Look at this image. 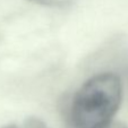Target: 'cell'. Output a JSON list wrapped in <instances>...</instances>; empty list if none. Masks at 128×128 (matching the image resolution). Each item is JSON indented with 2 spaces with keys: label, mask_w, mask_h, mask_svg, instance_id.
Wrapping results in <instances>:
<instances>
[{
  "label": "cell",
  "mask_w": 128,
  "mask_h": 128,
  "mask_svg": "<svg viewBox=\"0 0 128 128\" xmlns=\"http://www.w3.org/2000/svg\"><path fill=\"white\" fill-rule=\"evenodd\" d=\"M122 100V83L117 74L104 72L85 80L69 104L74 128H106L114 122Z\"/></svg>",
  "instance_id": "cell-1"
},
{
  "label": "cell",
  "mask_w": 128,
  "mask_h": 128,
  "mask_svg": "<svg viewBox=\"0 0 128 128\" xmlns=\"http://www.w3.org/2000/svg\"><path fill=\"white\" fill-rule=\"evenodd\" d=\"M30 2L36 4L44 7H51V8H64L70 6L75 2L76 0H27Z\"/></svg>",
  "instance_id": "cell-2"
},
{
  "label": "cell",
  "mask_w": 128,
  "mask_h": 128,
  "mask_svg": "<svg viewBox=\"0 0 128 128\" xmlns=\"http://www.w3.org/2000/svg\"><path fill=\"white\" fill-rule=\"evenodd\" d=\"M23 128H49L42 119L38 117H28L25 119Z\"/></svg>",
  "instance_id": "cell-3"
},
{
  "label": "cell",
  "mask_w": 128,
  "mask_h": 128,
  "mask_svg": "<svg viewBox=\"0 0 128 128\" xmlns=\"http://www.w3.org/2000/svg\"><path fill=\"white\" fill-rule=\"evenodd\" d=\"M106 128H128V127L122 122H112L111 125L108 126Z\"/></svg>",
  "instance_id": "cell-4"
},
{
  "label": "cell",
  "mask_w": 128,
  "mask_h": 128,
  "mask_svg": "<svg viewBox=\"0 0 128 128\" xmlns=\"http://www.w3.org/2000/svg\"><path fill=\"white\" fill-rule=\"evenodd\" d=\"M1 128H20V127H18L16 124H8V125L4 126V127H1Z\"/></svg>",
  "instance_id": "cell-5"
}]
</instances>
